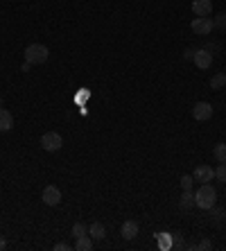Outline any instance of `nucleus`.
Instances as JSON below:
<instances>
[{"label":"nucleus","instance_id":"nucleus-7","mask_svg":"<svg viewBox=\"0 0 226 251\" xmlns=\"http://www.w3.org/2000/svg\"><path fill=\"white\" fill-rule=\"evenodd\" d=\"M192 179L199 183H210L215 179V170L210 165H197L195 172H192Z\"/></svg>","mask_w":226,"mask_h":251},{"label":"nucleus","instance_id":"nucleus-18","mask_svg":"<svg viewBox=\"0 0 226 251\" xmlns=\"http://www.w3.org/2000/svg\"><path fill=\"white\" fill-rule=\"evenodd\" d=\"M215 179L222 183H226V163H220L217 168H215Z\"/></svg>","mask_w":226,"mask_h":251},{"label":"nucleus","instance_id":"nucleus-16","mask_svg":"<svg viewBox=\"0 0 226 251\" xmlns=\"http://www.w3.org/2000/svg\"><path fill=\"white\" fill-rule=\"evenodd\" d=\"M213 154H215V158H217V163H226V143H217Z\"/></svg>","mask_w":226,"mask_h":251},{"label":"nucleus","instance_id":"nucleus-9","mask_svg":"<svg viewBox=\"0 0 226 251\" xmlns=\"http://www.w3.org/2000/svg\"><path fill=\"white\" fill-rule=\"evenodd\" d=\"M192 14L195 16H210L213 14V0H195L192 2Z\"/></svg>","mask_w":226,"mask_h":251},{"label":"nucleus","instance_id":"nucleus-14","mask_svg":"<svg viewBox=\"0 0 226 251\" xmlns=\"http://www.w3.org/2000/svg\"><path fill=\"white\" fill-rule=\"evenodd\" d=\"M179 206H181V208H185V210H188V208H195V193H192V190H183Z\"/></svg>","mask_w":226,"mask_h":251},{"label":"nucleus","instance_id":"nucleus-23","mask_svg":"<svg viewBox=\"0 0 226 251\" xmlns=\"http://www.w3.org/2000/svg\"><path fill=\"white\" fill-rule=\"evenodd\" d=\"M210 213H213V215H215V217H217V220H224V217H226V213H224V210H220V208H215V206H213V208H210Z\"/></svg>","mask_w":226,"mask_h":251},{"label":"nucleus","instance_id":"nucleus-1","mask_svg":"<svg viewBox=\"0 0 226 251\" xmlns=\"http://www.w3.org/2000/svg\"><path fill=\"white\" fill-rule=\"evenodd\" d=\"M217 204V190L210 183H202V188L195 193V206L202 210H210Z\"/></svg>","mask_w":226,"mask_h":251},{"label":"nucleus","instance_id":"nucleus-24","mask_svg":"<svg viewBox=\"0 0 226 251\" xmlns=\"http://www.w3.org/2000/svg\"><path fill=\"white\" fill-rule=\"evenodd\" d=\"M68 249H72V247L66 245V242H57V245H54V251H68Z\"/></svg>","mask_w":226,"mask_h":251},{"label":"nucleus","instance_id":"nucleus-15","mask_svg":"<svg viewBox=\"0 0 226 251\" xmlns=\"http://www.w3.org/2000/svg\"><path fill=\"white\" fill-rule=\"evenodd\" d=\"M224 84H226V73H217V75L210 77V88H213V91L224 88Z\"/></svg>","mask_w":226,"mask_h":251},{"label":"nucleus","instance_id":"nucleus-28","mask_svg":"<svg viewBox=\"0 0 226 251\" xmlns=\"http://www.w3.org/2000/svg\"><path fill=\"white\" fill-rule=\"evenodd\" d=\"M5 247H7V240H5V235H0V251L5 249Z\"/></svg>","mask_w":226,"mask_h":251},{"label":"nucleus","instance_id":"nucleus-2","mask_svg":"<svg viewBox=\"0 0 226 251\" xmlns=\"http://www.w3.org/2000/svg\"><path fill=\"white\" fill-rule=\"evenodd\" d=\"M25 61H30L32 66H39V64H45L50 57V50L43 43H30V46L25 48V52H23Z\"/></svg>","mask_w":226,"mask_h":251},{"label":"nucleus","instance_id":"nucleus-25","mask_svg":"<svg viewBox=\"0 0 226 251\" xmlns=\"http://www.w3.org/2000/svg\"><path fill=\"white\" fill-rule=\"evenodd\" d=\"M192 57H195V50H192V48H185V52H183V59H185V61H190Z\"/></svg>","mask_w":226,"mask_h":251},{"label":"nucleus","instance_id":"nucleus-11","mask_svg":"<svg viewBox=\"0 0 226 251\" xmlns=\"http://www.w3.org/2000/svg\"><path fill=\"white\" fill-rule=\"evenodd\" d=\"M14 129V116L7 109H0V131H12Z\"/></svg>","mask_w":226,"mask_h":251},{"label":"nucleus","instance_id":"nucleus-6","mask_svg":"<svg viewBox=\"0 0 226 251\" xmlns=\"http://www.w3.org/2000/svg\"><path fill=\"white\" fill-rule=\"evenodd\" d=\"M41 199L45 206H59L61 204V190L57 186H45L43 188Z\"/></svg>","mask_w":226,"mask_h":251},{"label":"nucleus","instance_id":"nucleus-10","mask_svg":"<svg viewBox=\"0 0 226 251\" xmlns=\"http://www.w3.org/2000/svg\"><path fill=\"white\" fill-rule=\"evenodd\" d=\"M120 235H122L125 240H134L138 235V222H134V220L122 222V226H120Z\"/></svg>","mask_w":226,"mask_h":251},{"label":"nucleus","instance_id":"nucleus-4","mask_svg":"<svg viewBox=\"0 0 226 251\" xmlns=\"http://www.w3.org/2000/svg\"><path fill=\"white\" fill-rule=\"evenodd\" d=\"M190 29L197 36H208L215 29V23H213V18H208V16H197L190 23Z\"/></svg>","mask_w":226,"mask_h":251},{"label":"nucleus","instance_id":"nucleus-30","mask_svg":"<svg viewBox=\"0 0 226 251\" xmlns=\"http://www.w3.org/2000/svg\"><path fill=\"white\" fill-rule=\"evenodd\" d=\"M224 73H226V68H224Z\"/></svg>","mask_w":226,"mask_h":251},{"label":"nucleus","instance_id":"nucleus-19","mask_svg":"<svg viewBox=\"0 0 226 251\" xmlns=\"http://www.w3.org/2000/svg\"><path fill=\"white\" fill-rule=\"evenodd\" d=\"M179 183H181V190H192V183H195V179H192V175H183Z\"/></svg>","mask_w":226,"mask_h":251},{"label":"nucleus","instance_id":"nucleus-22","mask_svg":"<svg viewBox=\"0 0 226 251\" xmlns=\"http://www.w3.org/2000/svg\"><path fill=\"white\" fill-rule=\"evenodd\" d=\"M197 249H213V242H210V240H202V242H199V245H197Z\"/></svg>","mask_w":226,"mask_h":251},{"label":"nucleus","instance_id":"nucleus-3","mask_svg":"<svg viewBox=\"0 0 226 251\" xmlns=\"http://www.w3.org/2000/svg\"><path fill=\"white\" fill-rule=\"evenodd\" d=\"M61 145H64V138H61L59 131H45L41 136V147L45 152H59Z\"/></svg>","mask_w":226,"mask_h":251},{"label":"nucleus","instance_id":"nucleus-20","mask_svg":"<svg viewBox=\"0 0 226 251\" xmlns=\"http://www.w3.org/2000/svg\"><path fill=\"white\" fill-rule=\"evenodd\" d=\"M165 235L167 233H156V238L161 240V247H163V249H170L172 245H170V238H165Z\"/></svg>","mask_w":226,"mask_h":251},{"label":"nucleus","instance_id":"nucleus-17","mask_svg":"<svg viewBox=\"0 0 226 251\" xmlns=\"http://www.w3.org/2000/svg\"><path fill=\"white\" fill-rule=\"evenodd\" d=\"M82 235H89V226L84 222H77L72 226V238H82Z\"/></svg>","mask_w":226,"mask_h":251},{"label":"nucleus","instance_id":"nucleus-8","mask_svg":"<svg viewBox=\"0 0 226 251\" xmlns=\"http://www.w3.org/2000/svg\"><path fill=\"white\" fill-rule=\"evenodd\" d=\"M192 116H195V120H199V123L210 120V118H213V106H210L208 102H197V104L192 106Z\"/></svg>","mask_w":226,"mask_h":251},{"label":"nucleus","instance_id":"nucleus-27","mask_svg":"<svg viewBox=\"0 0 226 251\" xmlns=\"http://www.w3.org/2000/svg\"><path fill=\"white\" fill-rule=\"evenodd\" d=\"M30 68H32V64H30V61H25V64L21 66V70H23V73H30Z\"/></svg>","mask_w":226,"mask_h":251},{"label":"nucleus","instance_id":"nucleus-12","mask_svg":"<svg viewBox=\"0 0 226 251\" xmlns=\"http://www.w3.org/2000/svg\"><path fill=\"white\" fill-rule=\"evenodd\" d=\"M89 235L93 240H102L104 235H107V228H104L102 222H93V224H89Z\"/></svg>","mask_w":226,"mask_h":251},{"label":"nucleus","instance_id":"nucleus-26","mask_svg":"<svg viewBox=\"0 0 226 251\" xmlns=\"http://www.w3.org/2000/svg\"><path fill=\"white\" fill-rule=\"evenodd\" d=\"M174 249H181V247H183V240H181V235H174Z\"/></svg>","mask_w":226,"mask_h":251},{"label":"nucleus","instance_id":"nucleus-29","mask_svg":"<svg viewBox=\"0 0 226 251\" xmlns=\"http://www.w3.org/2000/svg\"><path fill=\"white\" fill-rule=\"evenodd\" d=\"M0 109H2V98H0Z\"/></svg>","mask_w":226,"mask_h":251},{"label":"nucleus","instance_id":"nucleus-21","mask_svg":"<svg viewBox=\"0 0 226 251\" xmlns=\"http://www.w3.org/2000/svg\"><path fill=\"white\" fill-rule=\"evenodd\" d=\"M213 23H215V27H226V14H220V16H217V18H215V21H213Z\"/></svg>","mask_w":226,"mask_h":251},{"label":"nucleus","instance_id":"nucleus-5","mask_svg":"<svg viewBox=\"0 0 226 251\" xmlns=\"http://www.w3.org/2000/svg\"><path fill=\"white\" fill-rule=\"evenodd\" d=\"M192 61H195V66L199 70H208L210 66H213V54H210V50L202 48V50H195V57H192Z\"/></svg>","mask_w":226,"mask_h":251},{"label":"nucleus","instance_id":"nucleus-13","mask_svg":"<svg viewBox=\"0 0 226 251\" xmlns=\"http://www.w3.org/2000/svg\"><path fill=\"white\" fill-rule=\"evenodd\" d=\"M75 249H77V251H90V249H93V238H90V235L75 238Z\"/></svg>","mask_w":226,"mask_h":251}]
</instances>
